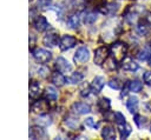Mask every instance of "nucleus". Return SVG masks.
<instances>
[{"mask_svg":"<svg viewBox=\"0 0 151 140\" xmlns=\"http://www.w3.org/2000/svg\"><path fill=\"white\" fill-rule=\"evenodd\" d=\"M101 136L104 139H107V140H113L116 139V131L112 126H105L101 131Z\"/></svg>","mask_w":151,"mask_h":140,"instance_id":"14","label":"nucleus"},{"mask_svg":"<svg viewBox=\"0 0 151 140\" xmlns=\"http://www.w3.org/2000/svg\"><path fill=\"white\" fill-rule=\"evenodd\" d=\"M65 124L67 125V127L70 128H76L78 126V119L73 118V116H67L65 120Z\"/></svg>","mask_w":151,"mask_h":140,"instance_id":"31","label":"nucleus"},{"mask_svg":"<svg viewBox=\"0 0 151 140\" xmlns=\"http://www.w3.org/2000/svg\"><path fill=\"white\" fill-rule=\"evenodd\" d=\"M123 68L125 71H129V72H136V71L139 69V65L136 61L129 60V61H126V62L123 64Z\"/></svg>","mask_w":151,"mask_h":140,"instance_id":"23","label":"nucleus"},{"mask_svg":"<svg viewBox=\"0 0 151 140\" xmlns=\"http://www.w3.org/2000/svg\"><path fill=\"white\" fill-rule=\"evenodd\" d=\"M48 74H50V69H48V67H46V66H40V67L38 68V75H39V76H41V78H46Z\"/></svg>","mask_w":151,"mask_h":140,"instance_id":"32","label":"nucleus"},{"mask_svg":"<svg viewBox=\"0 0 151 140\" xmlns=\"http://www.w3.org/2000/svg\"><path fill=\"white\" fill-rule=\"evenodd\" d=\"M51 2H52V0H37V5L39 7H47Z\"/></svg>","mask_w":151,"mask_h":140,"instance_id":"35","label":"nucleus"},{"mask_svg":"<svg viewBox=\"0 0 151 140\" xmlns=\"http://www.w3.org/2000/svg\"><path fill=\"white\" fill-rule=\"evenodd\" d=\"M52 82H53L55 86L61 87V86H64V85L66 84V78L61 74V72H60V73L55 72V73H53V75H52Z\"/></svg>","mask_w":151,"mask_h":140,"instance_id":"15","label":"nucleus"},{"mask_svg":"<svg viewBox=\"0 0 151 140\" xmlns=\"http://www.w3.org/2000/svg\"><path fill=\"white\" fill-rule=\"evenodd\" d=\"M88 59H90V51H88V48L85 47V46L79 47L77 49L76 54H74V60L80 62V64H84V62L88 61Z\"/></svg>","mask_w":151,"mask_h":140,"instance_id":"6","label":"nucleus"},{"mask_svg":"<svg viewBox=\"0 0 151 140\" xmlns=\"http://www.w3.org/2000/svg\"><path fill=\"white\" fill-rule=\"evenodd\" d=\"M32 109H33L34 112H46V111H47V104H46V101H44V100H39V101H37V102L32 106Z\"/></svg>","mask_w":151,"mask_h":140,"instance_id":"24","label":"nucleus"},{"mask_svg":"<svg viewBox=\"0 0 151 140\" xmlns=\"http://www.w3.org/2000/svg\"><path fill=\"white\" fill-rule=\"evenodd\" d=\"M133 120H134V124H136L139 128L144 127L145 124H146V118L143 116V115H139V114H136V115L133 116Z\"/></svg>","mask_w":151,"mask_h":140,"instance_id":"28","label":"nucleus"},{"mask_svg":"<svg viewBox=\"0 0 151 140\" xmlns=\"http://www.w3.org/2000/svg\"><path fill=\"white\" fill-rule=\"evenodd\" d=\"M138 105H139V101H138V98L134 96V95H131L127 98L126 100V108L130 113H136L137 109H138Z\"/></svg>","mask_w":151,"mask_h":140,"instance_id":"12","label":"nucleus"},{"mask_svg":"<svg viewBox=\"0 0 151 140\" xmlns=\"http://www.w3.org/2000/svg\"><path fill=\"white\" fill-rule=\"evenodd\" d=\"M55 67L59 72L61 73H67V72H71L72 71V65L63 56H59L57 59V62H55Z\"/></svg>","mask_w":151,"mask_h":140,"instance_id":"7","label":"nucleus"},{"mask_svg":"<svg viewBox=\"0 0 151 140\" xmlns=\"http://www.w3.org/2000/svg\"><path fill=\"white\" fill-rule=\"evenodd\" d=\"M127 88H129L130 92L138 93V92L142 91V88H143V84H142L139 80L134 79V80H131V81L127 84Z\"/></svg>","mask_w":151,"mask_h":140,"instance_id":"16","label":"nucleus"},{"mask_svg":"<svg viewBox=\"0 0 151 140\" xmlns=\"http://www.w3.org/2000/svg\"><path fill=\"white\" fill-rule=\"evenodd\" d=\"M33 26H34V28H35L37 31H39V32H44V31H46V29L50 27V24H48V21L46 20L45 16L39 15V16L34 20Z\"/></svg>","mask_w":151,"mask_h":140,"instance_id":"8","label":"nucleus"},{"mask_svg":"<svg viewBox=\"0 0 151 140\" xmlns=\"http://www.w3.org/2000/svg\"><path fill=\"white\" fill-rule=\"evenodd\" d=\"M85 125L87 126V127H91V128H94V129H97L98 128V124L96 122V120H93V118H87V119H85Z\"/></svg>","mask_w":151,"mask_h":140,"instance_id":"33","label":"nucleus"},{"mask_svg":"<svg viewBox=\"0 0 151 140\" xmlns=\"http://www.w3.org/2000/svg\"><path fill=\"white\" fill-rule=\"evenodd\" d=\"M107 84H109V86H110L111 88H113V89H120V88L123 87V85H124L119 78H112V79H110V81H109Z\"/></svg>","mask_w":151,"mask_h":140,"instance_id":"27","label":"nucleus"},{"mask_svg":"<svg viewBox=\"0 0 151 140\" xmlns=\"http://www.w3.org/2000/svg\"><path fill=\"white\" fill-rule=\"evenodd\" d=\"M151 31V24L146 18H142L136 25V32L140 36H145Z\"/></svg>","mask_w":151,"mask_h":140,"instance_id":"4","label":"nucleus"},{"mask_svg":"<svg viewBox=\"0 0 151 140\" xmlns=\"http://www.w3.org/2000/svg\"><path fill=\"white\" fill-rule=\"evenodd\" d=\"M150 132H151V126H150Z\"/></svg>","mask_w":151,"mask_h":140,"instance_id":"38","label":"nucleus"},{"mask_svg":"<svg viewBox=\"0 0 151 140\" xmlns=\"http://www.w3.org/2000/svg\"><path fill=\"white\" fill-rule=\"evenodd\" d=\"M46 133L40 127H32L29 131V138L31 139H38V138H45Z\"/></svg>","mask_w":151,"mask_h":140,"instance_id":"17","label":"nucleus"},{"mask_svg":"<svg viewBox=\"0 0 151 140\" xmlns=\"http://www.w3.org/2000/svg\"><path fill=\"white\" fill-rule=\"evenodd\" d=\"M96 20H97V13L96 12H86V13H84V15H83V21H84V24H87V25H91V24H93V22H96Z\"/></svg>","mask_w":151,"mask_h":140,"instance_id":"19","label":"nucleus"},{"mask_svg":"<svg viewBox=\"0 0 151 140\" xmlns=\"http://www.w3.org/2000/svg\"><path fill=\"white\" fill-rule=\"evenodd\" d=\"M83 79H84V74L81 72H74V73H72V75L70 76L68 80L71 84H79L83 81Z\"/></svg>","mask_w":151,"mask_h":140,"instance_id":"26","label":"nucleus"},{"mask_svg":"<svg viewBox=\"0 0 151 140\" xmlns=\"http://www.w3.org/2000/svg\"><path fill=\"white\" fill-rule=\"evenodd\" d=\"M98 107L101 111H109L111 108V101L109 98H101L98 101Z\"/></svg>","mask_w":151,"mask_h":140,"instance_id":"25","label":"nucleus"},{"mask_svg":"<svg viewBox=\"0 0 151 140\" xmlns=\"http://www.w3.org/2000/svg\"><path fill=\"white\" fill-rule=\"evenodd\" d=\"M32 55L39 64H46L52 59V53L45 48H35L32 51Z\"/></svg>","mask_w":151,"mask_h":140,"instance_id":"2","label":"nucleus"},{"mask_svg":"<svg viewBox=\"0 0 151 140\" xmlns=\"http://www.w3.org/2000/svg\"><path fill=\"white\" fill-rule=\"evenodd\" d=\"M72 109L77 114H87V113L91 112L90 105H87L85 102H76V104H73Z\"/></svg>","mask_w":151,"mask_h":140,"instance_id":"11","label":"nucleus"},{"mask_svg":"<svg viewBox=\"0 0 151 140\" xmlns=\"http://www.w3.org/2000/svg\"><path fill=\"white\" fill-rule=\"evenodd\" d=\"M149 65H150V66H151V58H150V59H149Z\"/></svg>","mask_w":151,"mask_h":140,"instance_id":"37","label":"nucleus"},{"mask_svg":"<svg viewBox=\"0 0 151 140\" xmlns=\"http://www.w3.org/2000/svg\"><path fill=\"white\" fill-rule=\"evenodd\" d=\"M45 96H46V99H48V100H51V101H54V100H57V98H58V92H57V89H55L53 86H48V87L46 88Z\"/></svg>","mask_w":151,"mask_h":140,"instance_id":"22","label":"nucleus"},{"mask_svg":"<svg viewBox=\"0 0 151 140\" xmlns=\"http://www.w3.org/2000/svg\"><path fill=\"white\" fill-rule=\"evenodd\" d=\"M40 94V85L37 81H32L29 85V96L31 98H37Z\"/></svg>","mask_w":151,"mask_h":140,"instance_id":"21","label":"nucleus"},{"mask_svg":"<svg viewBox=\"0 0 151 140\" xmlns=\"http://www.w3.org/2000/svg\"><path fill=\"white\" fill-rule=\"evenodd\" d=\"M151 58V45L144 46L137 54V59L140 61H146Z\"/></svg>","mask_w":151,"mask_h":140,"instance_id":"13","label":"nucleus"},{"mask_svg":"<svg viewBox=\"0 0 151 140\" xmlns=\"http://www.w3.org/2000/svg\"><path fill=\"white\" fill-rule=\"evenodd\" d=\"M79 22H80V19H79V15L78 14H72L68 16L67 19V25L68 27L73 28V29H77L79 27Z\"/></svg>","mask_w":151,"mask_h":140,"instance_id":"20","label":"nucleus"},{"mask_svg":"<svg viewBox=\"0 0 151 140\" xmlns=\"http://www.w3.org/2000/svg\"><path fill=\"white\" fill-rule=\"evenodd\" d=\"M44 45L47 46V47H54L59 44V36L55 34V33H47L45 36H44Z\"/></svg>","mask_w":151,"mask_h":140,"instance_id":"10","label":"nucleus"},{"mask_svg":"<svg viewBox=\"0 0 151 140\" xmlns=\"http://www.w3.org/2000/svg\"><path fill=\"white\" fill-rule=\"evenodd\" d=\"M143 81L145 85L151 86V71H146L143 75Z\"/></svg>","mask_w":151,"mask_h":140,"instance_id":"34","label":"nucleus"},{"mask_svg":"<svg viewBox=\"0 0 151 140\" xmlns=\"http://www.w3.org/2000/svg\"><path fill=\"white\" fill-rule=\"evenodd\" d=\"M37 120H38L37 122H38L39 125H41V126H48V125L52 122V121H51V116H48V115H46V114H45V115H40Z\"/></svg>","mask_w":151,"mask_h":140,"instance_id":"30","label":"nucleus"},{"mask_svg":"<svg viewBox=\"0 0 151 140\" xmlns=\"http://www.w3.org/2000/svg\"><path fill=\"white\" fill-rule=\"evenodd\" d=\"M90 92H91V86H86V87L81 88V93H80V95L85 98V96H87V95L90 94Z\"/></svg>","mask_w":151,"mask_h":140,"instance_id":"36","label":"nucleus"},{"mask_svg":"<svg viewBox=\"0 0 151 140\" xmlns=\"http://www.w3.org/2000/svg\"><path fill=\"white\" fill-rule=\"evenodd\" d=\"M109 55H110V48L109 47H106V46L98 47L94 51V64L98 65V66L103 65L106 61Z\"/></svg>","mask_w":151,"mask_h":140,"instance_id":"3","label":"nucleus"},{"mask_svg":"<svg viewBox=\"0 0 151 140\" xmlns=\"http://www.w3.org/2000/svg\"><path fill=\"white\" fill-rule=\"evenodd\" d=\"M113 120H114V122H116L117 125H120V124H125V122H126V118H125L124 114L120 113V112H116V113L113 114Z\"/></svg>","mask_w":151,"mask_h":140,"instance_id":"29","label":"nucleus"},{"mask_svg":"<svg viewBox=\"0 0 151 140\" xmlns=\"http://www.w3.org/2000/svg\"><path fill=\"white\" fill-rule=\"evenodd\" d=\"M118 131H119V134H120V138L122 139H125L130 135L131 133V126L127 125L126 122L125 124H120L118 125Z\"/></svg>","mask_w":151,"mask_h":140,"instance_id":"18","label":"nucleus"},{"mask_svg":"<svg viewBox=\"0 0 151 140\" xmlns=\"http://www.w3.org/2000/svg\"><path fill=\"white\" fill-rule=\"evenodd\" d=\"M76 44H77V39H76L74 36H72V35L66 34V35H63V36L60 38L59 47H60L61 51H68V49H71L72 47H74Z\"/></svg>","mask_w":151,"mask_h":140,"instance_id":"5","label":"nucleus"},{"mask_svg":"<svg viewBox=\"0 0 151 140\" xmlns=\"http://www.w3.org/2000/svg\"><path fill=\"white\" fill-rule=\"evenodd\" d=\"M127 48H129V46L125 42L117 41V42L112 44L111 47H110V56L116 62H120V61L124 60V58L127 53Z\"/></svg>","mask_w":151,"mask_h":140,"instance_id":"1","label":"nucleus"},{"mask_svg":"<svg viewBox=\"0 0 151 140\" xmlns=\"http://www.w3.org/2000/svg\"><path fill=\"white\" fill-rule=\"evenodd\" d=\"M104 85H105V79L103 76H96L93 79V81L91 82V85H90L91 86V92L94 93V94L99 93L103 89Z\"/></svg>","mask_w":151,"mask_h":140,"instance_id":"9","label":"nucleus"}]
</instances>
